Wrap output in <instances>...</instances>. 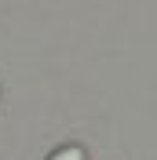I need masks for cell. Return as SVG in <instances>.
<instances>
[{"label":"cell","mask_w":157,"mask_h":160,"mask_svg":"<svg viewBox=\"0 0 157 160\" xmlns=\"http://www.w3.org/2000/svg\"><path fill=\"white\" fill-rule=\"evenodd\" d=\"M48 160H88V157H84V149H80V146H62V149H55Z\"/></svg>","instance_id":"6da1fadb"}]
</instances>
